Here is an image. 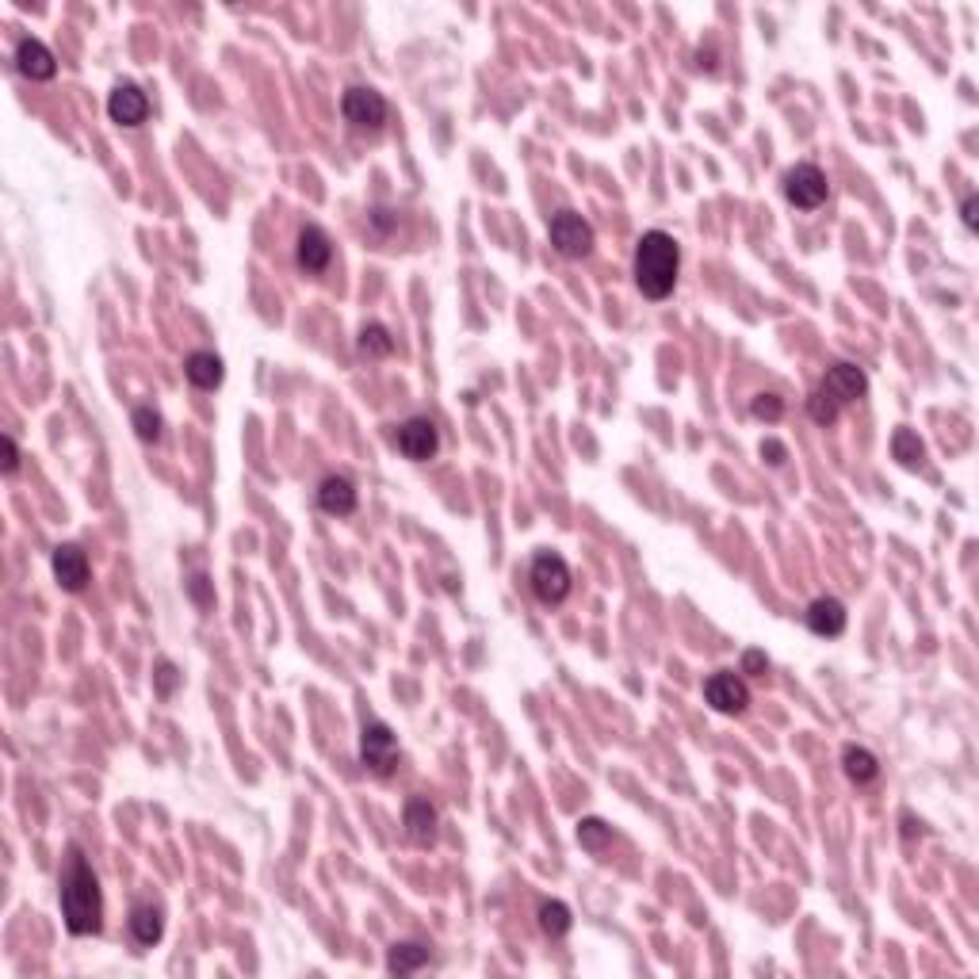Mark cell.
Listing matches in <instances>:
<instances>
[{
  "label": "cell",
  "mask_w": 979,
  "mask_h": 979,
  "mask_svg": "<svg viewBox=\"0 0 979 979\" xmlns=\"http://www.w3.org/2000/svg\"><path fill=\"white\" fill-rule=\"evenodd\" d=\"M62 918L73 937L100 934L104 926V895H100V880L96 872L81 857V849L73 846L66 857V872H62Z\"/></svg>",
  "instance_id": "cell-1"
},
{
  "label": "cell",
  "mask_w": 979,
  "mask_h": 979,
  "mask_svg": "<svg viewBox=\"0 0 979 979\" xmlns=\"http://www.w3.org/2000/svg\"><path fill=\"white\" fill-rule=\"evenodd\" d=\"M677 268H681V249H677L674 234L666 230H651L635 245V283L647 299H666L677 283Z\"/></svg>",
  "instance_id": "cell-2"
},
{
  "label": "cell",
  "mask_w": 979,
  "mask_h": 979,
  "mask_svg": "<svg viewBox=\"0 0 979 979\" xmlns=\"http://www.w3.org/2000/svg\"><path fill=\"white\" fill-rule=\"evenodd\" d=\"M360 762L375 777H391L398 769V739L383 719H371L360 731Z\"/></svg>",
  "instance_id": "cell-3"
},
{
  "label": "cell",
  "mask_w": 979,
  "mask_h": 979,
  "mask_svg": "<svg viewBox=\"0 0 979 979\" xmlns=\"http://www.w3.org/2000/svg\"><path fill=\"white\" fill-rule=\"evenodd\" d=\"M547 234H551L555 253H563L566 261H582V257H589V253H593V241H597L593 238V226H589L578 211H559V215L551 218Z\"/></svg>",
  "instance_id": "cell-4"
},
{
  "label": "cell",
  "mask_w": 979,
  "mask_h": 979,
  "mask_svg": "<svg viewBox=\"0 0 979 979\" xmlns=\"http://www.w3.org/2000/svg\"><path fill=\"white\" fill-rule=\"evenodd\" d=\"M528 582H532V593L544 605H559V601H566V593H570V566H566L563 555L544 551V555H536Z\"/></svg>",
  "instance_id": "cell-5"
},
{
  "label": "cell",
  "mask_w": 979,
  "mask_h": 979,
  "mask_svg": "<svg viewBox=\"0 0 979 979\" xmlns=\"http://www.w3.org/2000/svg\"><path fill=\"white\" fill-rule=\"evenodd\" d=\"M827 176L819 165H792L788 173H784V196L792 207H800V211H815V207H823L827 203Z\"/></svg>",
  "instance_id": "cell-6"
},
{
  "label": "cell",
  "mask_w": 979,
  "mask_h": 979,
  "mask_svg": "<svg viewBox=\"0 0 979 979\" xmlns=\"http://www.w3.org/2000/svg\"><path fill=\"white\" fill-rule=\"evenodd\" d=\"M341 111L356 131H379L387 123V100L375 88H349L341 100Z\"/></svg>",
  "instance_id": "cell-7"
},
{
  "label": "cell",
  "mask_w": 979,
  "mask_h": 979,
  "mask_svg": "<svg viewBox=\"0 0 979 979\" xmlns=\"http://www.w3.org/2000/svg\"><path fill=\"white\" fill-rule=\"evenodd\" d=\"M704 700L723 716H739L750 704V685L739 674H712L704 681Z\"/></svg>",
  "instance_id": "cell-8"
},
{
  "label": "cell",
  "mask_w": 979,
  "mask_h": 979,
  "mask_svg": "<svg viewBox=\"0 0 979 979\" xmlns=\"http://www.w3.org/2000/svg\"><path fill=\"white\" fill-rule=\"evenodd\" d=\"M295 261L303 268L306 276H318V272H326L329 261H333V241L322 226H314V222H306L303 230H299V241H295Z\"/></svg>",
  "instance_id": "cell-9"
},
{
  "label": "cell",
  "mask_w": 979,
  "mask_h": 979,
  "mask_svg": "<svg viewBox=\"0 0 979 979\" xmlns=\"http://www.w3.org/2000/svg\"><path fill=\"white\" fill-rule=\"evenodd\" d=\"M440 448V433L429 417H410L402 429H398V452L414 463H425V459L436 456Z\"/></svg>",
  "instance_id": "cell-10"
},
{
  "label": "cell",
  "mask_w": 979,
  "mask_h": 979,
  "mask_svg": "<svg viewBox=\"0 0 979 979\" xmlns=\"http://www.w3.org/2000/svg\"><path fill=\"white\" fill-rule=\"evenodd\" d=\"M50 566H54V578H58V586L66 593H81L88 586V555L77 544L54 547Z\"/></svg>",
  "instance_id": "cell-11"
},
{
  "label": "cell",
  "mask_w": 979,
  "mask_h": 979,
  "mask_svg": "<svg viewBox=\"0 0 979 979\" xmlns=\"http://www.w3.org/2000/svg\"><path fill=\"white\" fill-rule=\"evenodd\" d=\"M108 115L123 127H142L146 115H150V100L138 85H119L111 88L108 96Z\"/></svg>",
  "instance_id": "cell-12"
},
{
  "label": "cell",
  "mask_w": 979,
  "mask_h": 979,
  "mask_svg": "<svg viewBox=\"0 0 979 979\" xmlns=\"http://www.w3.org/2000/svg\"><path fill=\"white\" fill-rule=\"evenodd\" d=\"M819 387H823V391H827L838 406H846V402L865 398V391H869V379H865V371L857 368V364H834Z\"/></svg>",
  "instance_id": "cell-13"
},
{
  "label": "cell",
  "mask_w": 979,
  "mask_h": 979,
  "mask_svg": "<svg viewBox=\"0 0 979 979\" xmlns=\"http://www.w3.org/2000/svg\"><path fill=\"white\" fill-rule=\"evenodd\" d=\"M16 69H20L27 81H50L58 73V62H54V50L39 39H23L16 46Z\"/></svg>",
  "instance_id": "cell-14"
},
{
  "label": "cell",
  "mask_w": 979,
  "mask_h": 979,
  "mask_svg": "<svg viewBox=\"0 0 979 979\" xmlns=\"http://www.w3.org/2000/svg\"><path fill=\"white\" fill-rule=\"evenodd\" d=\"M807 628L815 631V635H823V639L842 635V631H846V605H842L838 597H819V601H811V609H807Z\"/></svg>",
  "instance_id": "cell-15"
},
{
  "label": "cell",
  "mask_w": 979,
  "mask_h": 979,
  "mask_svg": "<svg viewBox=\"0 0 979 979\" xmlns=\"http://www.w3.org/2000/svg\"><path fill=\"white\" fill-rule=\"evenodd\" d=\"M318 505L326 509L329 517H349L356 509V486L345 475H329L318 486Z\"/></svg>",
  "instance_id": "cell-16"
},
{
  "label": "cell",
  "mask_w": 979,
  "mask_h": 979,
  "mask_svg": "<svg viewBox=\"0 0 979 979\" xmlns=\"http://www.w3.org/2000/svg\"><path fill=\"white\" fill-rule=\"evenodd\" d=\"M161 934H165V911L157 903H138L131 911V937L142 949H150L161 941Z\"/></svg>",
  "instance_id": "cell-17"
},
{
  "label": "cell",
  "mask_w": 979,
  "mask_h": 979,
  "mask_svg": "<svg viewBox=\"0 0 979 979\" xmlns=\"http://www.w3.org/2000/svg\"><path fill=\"white\" fill-rule=\"evenodd\" d=\"M402 823H406V834L417 846H429L436 838V807L429 800H410L402 811Z\"/></svg>",
  "instance_id": "cell-18"
},
{
  "label": "cell",
  "mask_w": 979,
  "mask_h": 979,
  "mask_svg": "<svg viewBox=\"0 0 979 979\" xmlns=\"http://www.w3.org/2000/svg\"><path fill=\"white\" fill-rule=\"evenodd\" d=\"M184 371H188V379L196 383L199 391H215L218 383H222V375H226V368H222V360H218L215 352H192L184 360Z\"/></svg>",
  "instance_id": "cell-19"
},
{
  "label": "cell",
  "mask_w": 979,
  "mask_h": 979,
  "mask_svg": "<svg viewBox=\"0 0 979 979\" xmlns=\"http://www.w3.org/2000/svg\"><path fill=\"white\" fill-rule=\"evenodd\" d=\"M425 964H429V949L417 945V941H394L391 953H387V968L394 976H410V972L425 968Z\"/></svg>",
  "instance_id": "cell-20"
},
{
  "label": "cell",
  "mask_w": 979,
  "mask_h": 979,
  "mask_svg": "<svg viewBox=\"0 0 979 979\" xmlns=\"http://www.w3.org/2000/svg\"><path fill=\"white\" fill-rule=\"evenodd\" d=\"M842 769H846V777L853 784H869V781H876L880 762H876V754L865 750V746H846V750H842Z\"/></svg>",
  "instance_id": "cell-21"
},
{
  "label": "cell",
  "mask_w": 979,
  "mask_h": 979,
  "mask_svg": "<svg viewBox=\"0 0 979 979\" xmlns=\"http://www.w3.org/2000/svg\"><path fill=\"white\" fill-rule=\"evenodd\" d=\"M356 345H360V352H364V356H391L394 337H391V329L383 326V322H368V326H360Z\"/></svg>",
  "instance_id": "cell-22"
},
{
  "label": "cell",
  "mask_w": 979,
  "mask_h": 979,
  "mask_svg": "<svg viewBox=\"0 0 979 979\" xmlns=\"http://www.w3.org/2000/svg\"><path fill=\"white\" fill-rule=\"evenodd\" d=\"M892 456L899 459L903 467H918V463H922V456H926V444L918 440V433H914V429H895Z\"/></svg>",
  "instance_id": "cell-23"
},
{
  "label": "cell",
  "mask_w": 979,
  "mask_h": 979,
  "mask_svg": "<svg viewBox=\"0 0 979 979\" xmlns=\"http://www.w3.org/2000/svg\"><path fill=\"white\" fill-rule=\"evenodd\" d=\"M570 907L566 903H559V899H547V903H540V930H544L547 937H563V934H570Z\"/></svg>",
  "instance_id": "cell-24"
},
{
  "label": "cell",
  "mask_w": 979,
  "mask_h": 979,
  "mask_svg": "<svg viewBox=\"0 0 979 979\" xmlns=\"http://www.w3.org/2000/svg\"><path fill=\"white\" fill-rule=\"evenodd\" d=\"M612 842V827L605 819H582L578 823V846L589 849V853H601V849Z\"/></svg>",
  "instance_id": "cell-25"
},
{
  "label": "cell",
  "mask_w": 979,
  "mask_h": 979,
  "mask_svg": "<svg viewBox=\"0 0 979 979\" xmlns=\"http://www.w3.org/2000/svg\"><path fill=\"white\" fill-rule=\"evenodd\" d=\"M131 425H134V433H138V440H146V444H157V440H161V429H165V421H161V414H157L153 406H138L131 417Z\"/></svg>",
  "instance_id": "cell-26"
},
{
  "label": "cell",
  "mask_w": 979,
  "mask_h": 979,
  "mask_svg": "<svg viewBox=\"0 0 979 979\" xmlns=\"http://www.w3.org/2000/svg\"><path fill=\"white\" fill-rule=\"evenodd\" d=\"M838 410H842V406H838V402H834L823 387L807 398V414H811V421H815V425H830V421L838 417Z\"/></svg>",
  "instance_id": "cell-27"
},
{
  "label": "cell",
  "mask_w": 979,
  "mask_h": 979,
  "mask_svg": "<svg viewBox=\"0 0 979 979\" xmlns=\"http://www.w3.org/2000/svg\"><path fill=\"white\" fill-rule=\"evenodd\" d=\"M750 414L758 417V421H781L784 417V402L777 398V394H754L750 398Z\"/></svg>",
  "instance_id": "cell-28"
},
{
  "label": "cell",
  "mask_w": 979,
  "mask_h": 979,
  "mask_svg": "<svg viewBox=\"0 0 979 979\" xmlns=\"http://www.w3.org/2000/svg\"><path fill=\"white\" fill-rule=\"evenodd\" d=\"M153 685H157V697H173L176 685H180V674H176L173 662H161L157 674H153Z\"/></svg>",
  "instance_id": "cell-29"
},
{
  "label": "cell",
  "mask_w": 979,
  "mask_h": 979,
  "mask_svg": "<svg viewBox=\"0 0 979 979\" xmlns=\"http://www.w3.org/2000/svg\"><path fill=\"white\" fill-rule=\"evenodd\" d=\"M758 452H762V459L769 463V467H784V459H788V448H784L781 440H773V436H765Z\"/></svg>",
  "instance_id": "cell-30"
},
{
  "label": "cell",
  "mask_w": 979,
  "mask_h": 979,
  "mask_svg": "<svg viewBox=\"0 0 979 979\" xmlns=\"http://www.w3.org/2000/svg\"><path fill=\"white\" fill-rule=\"evenodd\" d=\"M765 670H769V658H765L762 651H746V654H742V674L765 677Z\"/></svg>",
  "instance_id": "cell-31"
},
{
  "label": "cell",
  "mask_w": 979,
  "mask_h": 979,
  "mask_svg": "<svg viewBox=\"0 0 979 979\" xmlns=\"http://www.w3.org/2000/svg\"><path fill=\"white\" fill-rule=\"evenodd\" d=\"M0 448H4V475H16V471H20V448H16V440L4 436Z\"/></svg>",
  "instance_id": "cell-32"
},
{
  "label": "cell",
  "mask_w": 979,
  "mask_h": 979,
  "mask_svg": "<svg viewBox=\"0 0 979 979\" xmlns=\"http://www.w3.org/2000/svg\"><path fill=\"white\" fill-rule=\"evenodd\" d=\"M371 222H375V230H379V234H391L394 226H398V215H394V211H387V207H375V211H371Z\"/></svg>",
  "instance_id": "cell-33"
},
{
  "label": "cell",
  "mask_w": 979,
  "mask_h": 979,
  "mask_svg": "<svg viewBox=\"0 0 979 979\" xmlns=\"http://www.w3.org/2000/svg\"><path fill=\"white\" fill-rule=\"evenodd\" d=\"M960 215H964V226H968V230H976V226H979V199H976V196H968V199H964V207H960Z\"/></svg>",
  "instance_id": "cell-34"
},
{
  "label": "cell",
  "mask_w": 979,
  "mask_h": 979,
  "mask_svg": "<svg viewBox=\"0 0 979 979\" xmlns=\"http://www.w3.org/2000/svg\"><path fill=\"white\" fill-rule=\"evenodd\" d=\"M192 597H196L203 609L211 605V593H207V578H203V574H196V578H192Z\"/></svg>",
  "instance_id": "cell-35"
}]
</instances>
